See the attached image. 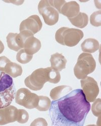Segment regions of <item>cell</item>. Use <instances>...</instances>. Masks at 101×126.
Instances as JSON below:
<instances>
[{"label": "cell", "instance_id": "1", "mask_svg": "<svg viewBox=\"0 0 101 126\" xmlns=\"http://www.w3.org/2000/svg\"><path fill=\"white\" fill-rule=\"evenodd\" d=\"M90 110V104L81 89L51 102L49 116L54 126H83Z\"/></svg>", "mask_w": 101, "mask_h": 126}, {"label": "cell", "instance_id": "2", "mask_svg": "<svg viewBox=\"0 0 101 126\" xmlns=\"http://www.w3.org/2000/svg\"><path fill=\"white\" fill-rule=\"evenodd\" d=\"M16 89L12 78L3 72H0V109L11 104L15 97Z\"/></svg>", "mask_w": 101, "mask_h": 126}, {"label": "cell", "instance_id": "3", "mask_svg": "<svg viewBox=\"0 0 101 126\" xmlns=\"http://www.w3.org/2000/svg\"><path fill=\"white\" fill-rule=\"evenodd\" d=\"M84 36V32L80 29L63 27L56 31L55 39L63 46L73 47L79 43Z\"/></svg>", "mask_w": 101, "mask_h": 126}, {"label": "cell", "instance_id": "4", "mask_svg": "<svg viewBox=\"0 0 101 126\" xmlns=\"http://www.w3.org/2000/svg\"><path fill=\"white\" fill-rule=\"evenodd\" d=\"M96 63L90 54L83 52L77 59L74 68V73L78 79L85 78L88 75L92 73L96 69Z\"/></svg>", "mask_w": 101, "mask_h": 126}, {"label": "cell", "instance_id": "5", "mask_svg": "<svg viewBox=\"0 0 101 126\" xmlns=\"http://www.w3.org/2000/svg\"><path fill=\"white\" fill-rule=\"evenodd\" d=\"M48 67L39 68L34 71L24 81L25 85L30 89L34 91L41 90L45 84L49 82Z\"/></svg>", "mask_w": 101, "mask_h": 126}, {"label": "cell", "instance_id": "6", "mask_svg": "<svg viewBox=\"0 0 101 126\" xmlns=\"http://www.w3.org/2000/svg\"><path fill=\"white\" fill-rule=\"evenodd\" d=\"M15 102L28 109H33L37 107L39 96L32 93L27 88H22L18 89L16 93Z\"/></svg>", "mask_w": 101, "mask_h": 126}, {"label": "cell", "instance_id": "7", "mask_svg": "<svg viewBox=\"0 0 101 126\" xmlns=\"http://www.w3.org/2000/svg\"><path fill=\"white\" fill-rule=\"evenodd\" d=\"M39 13L41 15L45 23L49 26L56 24L59 20V13L49 3V0H43L38 5Z\"/></svg>", "mask_w": 101, "mask_h": 126}, {"label": "cell", "instance_id": "8", "mask_svg": "<svg viewBox=\"0 0 101 126\" xmlns=\"http://www.w3.org/2000/svg\"><path fill=\"white\" fill-rule=\"evenodd\" d=\"M80 84L86 100L89 102H93L99 93L97 82L93 78L87 76L81 80Z\"/></svg>", "mask_w": 101, "mask_h": 126}, {"label": "cell", "instance_id": "9", "mask_svg": "<svg viewBox=\"0 0 101 126\" xmlns=\"http://www.w3.org/2000/svg\"><path fill=\"white\" fill-rule=\"evenodd\" d=\"M42 26L43 23L39 17L36 15H34L22 21L20 25L19 30L20 32L28 30L35 34L41 30Z\"/></svg>", "mask_w": 101, "mask_h": 126}, {"label": "cell", "instance_id": "10", "mask_svg": "<svg viewBox=\"0 0 101 126\" xmlns=\"http://www.w3.org/2000/svg\"><path fill=\"white\" fill-rule=\"evenodd\" d=\"M80 12L79 5L75 1L66 2L61 10L60 13L68 18L76 16Z\"/></svg>", "mask_w": 101, "mask_h": 126}, {"label": "cell", "instance_id": "11", "mask_svg": "<svg viewBox=\"0 0 101 126\" xmlns=\"http://www.w3.org/2000/svg\"><path fill=\"white\" fill-rule=\"evenodd\" d=\"M42 47L40 41L33 36L29 37L25 41L24 45V49L27 54L33 55L38 52Z\"/></svg>", "mask_w": 101, "mask_h": 126}, {"label": "cell", "instance_id": "12", "mask_svg": "<svg viewBox=\"0 0 101 126\" xmlns=\"http://www.w3.org/2000/svg\"><path fill=\"white\" fill-rule=\"evenodd\" d=\"M50 61L51 65L50 67L59 72L65 69L67 62L65 57L58 52L51 55Z\"/></svg>", "mask_w": 101, "mask_h": 126}, {"label": "cell", "instance_id": "13", "mask_svg": "<svg viewBox=\"0 0 101 126\" xmlns=\"http://www.w3.org/2000/svg\"><path fill=\"white\" fill-rule=\"evenodd\" d=\"M71 87L67 85H61L55 87L50 92V97L53 100L61 98L72 91Z\"/></svg>", "mask_w": 101, "mask_h": 126}, {"label": "cell", "instance_id": "14", "mask_svg": "<svg viewBox=\"0 0 101 126\" xmlns=\"http://www.w3.org/2000/svg\"><path fill=\"white\" fill-rule=\"evenodd\" d=\"M82 49L84 52L94 53L97 51L100 47L99 41L94 38H87L84 41L81 45Z\"/></svg>", "mask_w": 101, "mask_h": 126}, {"label": "cell", "instance_id": "15", "mask_svg": "<svg viewBox=\"0 0 101 126\" xmlns=\"http://www.w3.org/2000/svg\"><path fill=\"white\" fill-rule=\"evenodd\" d=\"M4 72L12 78H16L22 75V68L21 66L16 63L10 62L6 66Z\"/></svg>", "mask_w": 101, "mask_h": 126}, {"label": "cell", "instance_id": "16", "mask_svg": "<svg viewBox=\"0 0 101 126\" xmlns=\"http://www.w3.org/2000/svg\"><path fill=\"white\" fill-rule=\"evenodd\" d=\"M72 24L77 27L84 28L86 27L88 23V17L86 14L79 12L75 17L71 18H68Z\"/></svg>", "mask_w": 101, "mask_h": 126}, {"label": "cell", "instance_id": "17", "mask_svg": "<svg viewBox=\"0 0 101 126\" xmlns=\"http://www.w3.org/2000/svg\"><path fill=\"white\" fill-rule=\"evenodd\" d=\"M34 34L28 30H24L20 31L16 38V42L18 46L21 48V49L24 48V45L26 39L29 37L33 36Z\"/></svg>", "mask_w": 101, "mask_h": 126}, {"label": "cell", "instance_id": "18", "mask_svg": "<svg viewBox=\"0 0 101 126\" xmlns=\"http://www.w3.org/2000/svg\"><path fill=\"white\" fill-rule=\"evenodd\" d=\"M7 121L8 124L15 122L17 121L18 109L12 106H9L5 107Z\"/></svg>", "mask_w": 101, "mask_h": 126}, {"label": "cell", "instance_id": "19", "mask_svg": "<svg viewBox=\"0 0 101 126\" xmlns=\"http://www.w3.org/2000/svg\"><path fill=\"white\" fill-rule=\"evenodd\" d=\"M39 100L36 109L40 111H46L49 110L51 104V101L50 98L47 96H38Z\"/></svg>", "mask_w": 101, "mask_h": 126}, {"label": "cell", "instance_id": "20", "mask_svg": "<svg viewBox=\"0 0 101 126\" xmlns=\"http://www.w3.org/2000/svg\"><path fill=\"white\" fill-rule=\"evenodd\" d=\"M17 33H9L7 36V43L8 47L11 50L18 51L21 49L17 45L16 38Z\"/></svg>", "mask_w": 101, "mask_h": 126}, {"label": "cell", "instance_id": "21", "mask_svg": "<svg viewBox=\"0 0 101 126\" xmlns=\"http://www.w3.org/2000/svg\"><path fill=\"white\" fill-rule=\"evenodd\" d=\"M33 58V55H30L27 54L23 48L19 50L16 56L17 61L21 64H25L30 62Z\"/></svg>", "mask_w": 101, "mask_h": 126}, {"label": "cell", "instance_id": "22", "mask_svg": "<svg viewBox=\"0 0 101 126\" xmlns=\"http://www.w3.org/2000/svg\"><path fill=\"white\" fill-rule=\"evenodd\" d=\"M49 70V82L57 84L59 83L61 79V76L59 71L53 69L51 67H48Z\"/></svg>", "mask_w": 101, "mask_h": 126}, {"label": "cell", "instance_id": "23", "mask_svg": "<svg viewBox=\"0 0 101 126\" xmlns=\"http://www.w3.org/2000/svg\"><path fill=\"white\" fill-rule=\"evenodd\" d=\"M90 22L93 26L99 27L101 26V11L94 12L90 17Z\"/></svg>", "mask_w": 101, "mask_h": 126}, {"label": "cell", "instance_id": "24", "mask_svg": "<svg viewBox=\"0 0 101 126\" xmlns=\"http://www.w3.org/2000/svg\"><path fill=\"white\" fill-rule=\"evenodd\" d=\"M29 119V114L24 110H18L17 122L20 124H25L27 122Z\"/></svg>", "mask_w": 101, "mask_h": 126}, {"label": "cell", "instance_id": "25", "mask_svg": "<svg viewBox=\"0 0 101 126\" xmlns=\"http://www.w3.org/2000/svg\"><path fill=\"white\" fill-rule=\"evenodd\" d=\"M92 111L96 117H99L101 115V99L98 98L95 99L92 107Z\"/></svg>", "mask_w": 101, "mask_h": 126}, {"label": "cell", "instance_id": "26", "mask_svg": "<svg viewBox=\"0 0 101 126\" xmlns=\"http://www.w3.org/2000/svg\"><path fill=\"white\" fill-rule=\"evenodd\" d=\"M50 5L53 7L57 11L60 13L63 6L66 3L65 1H55V0H49Z\"/></svg>", "mask_w": 101, "mask_h": 126}, {"label": "cell", "instance_id": "27", "mask_svg": "<svg viewBox=\"0 0 101 126\" xmlns=\"http://www.w3.org/2000/svg\"><path fill=\"white\" fill-rule=\"evenodd\" d=\"M31 126H47L48 123L46 120L42 118H38L34 120L32 124H30Z\"/></svg>", "mask_w": 101, "mask_h": 126}, {"label": "cell", "instance_id": "28", "mask_svg": "<svg viewBox=\"0 0 101 126\" xmlns=\"http://www.w3.org/2000/svg\"><path fill=\"white\" fill-rule=\"evenodd\" d=\"M11 61L5 56L0 57V72H4L6 66Z\"/></svg>", "mask_w": 101, "mask_h": 126}, {"label": "cell", "instance_id": "29", "mask_svg": "<svg viewBox=\"0 0 101 126\" xmlns=\"http://www.w3.org/2000/svg\"><path fill=\"white\" fill-rule=\"evenodd\" d=\"M8 124L5 108L0 109V125H5Z\"/></svg>", "mask_w": 101, "mask_h": 126}, {"label": "cell", "instance_id": "30", "mask_svg": "<svg viewBox=\"0 0 101 126\" xmlns=\"http://www.w3.org/2000/svg\"><path fill=\"white\" fill-rule=\"evenodd\" d=\"M24 1H6L5 2L9 3H12L16 5H21L24 3Z\"/></svg>", "mask_w": 101, "mask_h": 126}, {"label": "cell", "instance_id": "31", "mask_svg": "<svg viewBox=\"0 0 101 126\" xmlns=\"http://www.w3.org/2000/svg\"><path fill=\"white\" fill-rule=\"evenodd\" d=\"M4 50V46L2 42L0 40V54H2Z\"/></svg>", "mask_w": 101, "mask_h": 126}, {"label": "cell", "instance_id": "32", "mask_svg": "<svg viewBox=\"0 0 101 126\" xmlns=\"http://www.w3.org/2000/svg\"><path fill=\"white\" fill-rule=\"evenodd\" d=\"M101 1H95V3L96 5V6L97 8H98L99 9H101Z\"/></svg>", "mask_w": 101, "mask_h": 126}]
</instances>
